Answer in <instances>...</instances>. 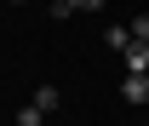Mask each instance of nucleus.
Wrapping results in <instances>:
<instances>
[{
	"instance_id": "6",
	"label": "nucleus",
	"mask_w": 149,
	"mask_h": 126,
	"mask_svg": "<svg viewBox=\"0 0 149 126\" xmlns=\"http://www.w3.org/2000/svg\"><path fill=\"white\" fill-rule=\"evenodd\" d=\"M17 126H40V109L29 103V109H17Z\"/></svg>"
},
{
	"instance_id": "3",
	"label": "nucleus",
	"mask_w": 149,
	"mask_h": 126,
	"mask_svg": "<svg viewBox=\"0 0 149 126\" xmlns=\"http://www.w3.org/2000/svg\"><path fill=\"white\" fill-rule=\"evenodd\" d=\"M126 40H132V29H120V23H109V35H103V46H115V52H126Z\"/></svg>"
},
{
	"instance_id": "2",
	"label": "nucleus",
	"mask_w": 149,
	"mask_h": 126,
	"mask_svg": "<svg viewBox=\"0 0 149 126\" xmlns=\"http://www.w3.org/2000/svg\"><path fill=\"white\" fill-rule=\"evenodd\" d=\"M120 57H126V74H149V46H143V40H138V46L126 40V52H120Z\"/></svg>"
},
{
	"instance_id": "1",
	"label": "nucleus",
	"mask_w": 149,
	"mask_h": 126,
	"mask_svg": "<svg viewBox=\"0 0 149 126\" xmlns=\"http://www.w3.org/2000/svg\"><path fill=\"white\" fill-rule=\"evenodd\" d=\"M120 97L126 103H149V74H126L120 80Z\"/></svg>"
},
{
	"instance_id": "4",
	"label": "nucleus",
	"mask_w": 149,
	"mask_h": 126,
	"mask_svg": "<svg viewBox=\"0 0 149 126\" xmlns=\"http://www.w3.org/2000/svg\"><path fill=\"white\" fill-rule=\"evenodd\" d=\"M35 109H40V115H52V109H57V86H40V92H35Z\"/></svg>"
},
{
	"instance_id": "7",
	"label": "nucleus",
	"mask_w": 149,
	"mask_h": 126,
	"mask_svg": "<svg viewBox=\"0 0 149 126\" xmlns=\"http://www.w3.org/2000/svg\"><path fill=\"white\" fill-rule=\"evenodd\" d=\"M109 0H74V12H103Z\"/></svg>"
},
{
	"instance_id": "5",
	"label": "nucleus",
	"mask_w": 149,
	"mask_h": 126,
	"mask_svg": "<svg viewBox=\"0 0 149 126\" xmlns=\"http://www.w3.org/2000/svg\"><path fill=\"white\" fill-rule=\"evenodd\" d=\"M132 40H143V46H149V12H138V17H132Z\"/></svg>"
}]
</instances>
